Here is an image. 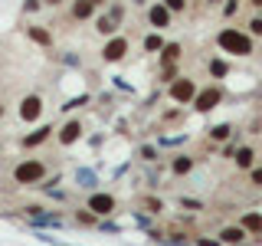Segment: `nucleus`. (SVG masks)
<instances>
[{"label": "nucleus", "instance_id": "58836bf2", "mask_svg": "<svg viewBox=\"0 0 262 246\" xmlns=\"http://www.w3.org/2000/svg\"><path fill=\"white\" fill-rule=\"evenodd\" d=\"M4 115H7V105H4V102H0V118H4Z\"/></svg>", "mask_w": 262, "mask_h": 246}, {"label": "nucleus", "instance_id": "0eeeda50", "mask_svg": "<svg viewBox=\"0 0 262 246\" xmlns=\"http://www.w3.org/2000/svg\"><path fill=\"white\" fill-rule=\"evenodd\" d=\"M128 49H131L128 36H121V33H115V36H108V43L102 46V63H121V59L128 56Z\"/></svg>", "mask_w": 262, "mask_h": 246}, {"label": "nucleus", "instance_id": "9b49d317", "mask_svg": "<svg viewBox=\"0 0 262 246\" xmlns=\"http://www.w3.org/2000/svg\"><path fill=\"white\" fill-rule=\"evenodd\" d=\"M246 236H249V233H246L239 223H229V227H223L216 233V240L223 243V246H246Z\"/></svg>", "mask_w": 262, "mask_h": 246}, {"label": "nucleus", "instance_id": "72a5a7b5", "mask_svg": "<svg viewBox=\"0 0 262 246\" xmlns=\"http://www.w3.org/2000/svg\"><path fill=\"white\" fill-rule=\"evenodd\" d=\"M138 154H141L144 161H154V158H158V151H154L151 145H144V148H141V151H138Z\"/></svg>", "mask_w": 262, "mask_h": 246}, {"label": "nucleus", "instance_id": "4be33fe9", "mask_svg": "<svg viewBox=\"0 0 262 246\" xmlns=\"http://www.w3.org/2000/svg\"><path fill=\"white\" fill-rule=\"evenodd\" d=\"M229 135H233V125H229V121H220V125L210 128V138H213V141H226Z\"/></svg>", "mask_w": 262, "mask_h": 246}, {"label": "nucleus", "instance_id": "1a4fd4ad", "mask_svg": "<svg viewBox=\"0 0 262 246\" xmlns=\"http://www.w3.org/2000/svg\"><path fill=\"white\" fill-rule=\"evenodd\" d=\"M79 138H82V121H79V118H69V121H62V128L56 131V141H59L62 148L76 145Z\"/></svg>", "mask_w": 262, "mask_h": 246}, {"label": "nucleus", "instance_id": "4468645a", "mask_svg": "<svg viewBox=\"0 0 262 246\" xmlns=\"http://www.w3.org/2000/svg\"><path fill=\"white\" fill-rule=\"evenodd\" d=\"M193 171V158L190 154H174V161H170V174L174 177H187Z\"/></svg>", "mask_w": 262, "mask_h": 246}, {"label": "nucleus", "instance_id": "a211bd4d", "mask_svg": "<svg viewBox=\"0 0 262 246\" xmlns=\"http://www.w3.org/2000/svg\"><path fill=\"white\" fill-rule=\"evenodd\" d=\"M207 72H210V79H213V82H220V79H226V76H229V63L223 59V56H216V59H210V63H207Z\"/></svg>", "mask_w": 262, "mask_h": 246}, {"label": "nucleus", "instance_id": "2f4dec72", "mask_svg": "<svg viewBox=\"0 0 262 246\" xmlns=\"http://www.w3.org/2000/svg\"><path fill=\"white\" fill-rule=\"evenodd\" d=\"M89 102V95H79V98H69V102L62 105V112H69V109H79V105H85Z\"/></svg>", "mask_w": 262, "mask_h": 246}, {"label": "nucleus", "instance_id": "ea45409f", "mask_svg": "<svg viewBox=\"0 0 262 246\" xmlns=\"http://www.w3.org/2000/svg\"><path fill=\"white\" fill-rule=\"evenodd\" d=\"M105 4H112V0H95V7H105Z\"/></svg>", "mask_w": 262, "mask_h": 246}, {"label": "nucleus", "instance_id": "4c0bfd02", "mask_svg": "<svg viewBox=\"0 0 262 246\" xmlns=\"http://www.w3.org/2000/svg\"><path fill=\"white\" fill-rule=\"evenodd\" d=\"M207 7H223V0H203Z\"/></svg>", "mask_w": 262, "mask_h": 246}, {"label": "nucleus", "instance_id": "2eb2a0df", "mask_svg": "<svg viewBox=\"0 0 262 246\" xmlns=\"http://www.w3.org/2000/svg\"><path fill=\"white\" fill-rule=\"evenodd\" d=\"M95 33L98 36H115V33H118V23H115L108 13H95Z\"/></svg>", "mask_w": 262, "mask_h": 246}, {"label": "nucleus", "instance_id": "20e7f679", "mask_svg": "<svg viewBox=\"0 0 262 246\" xmlns=\"http://www.w3.org/2000/svg\"><path fill=\"white\" fill-rule=\"evenodd\" d=\"M196 89H200V86H196L190 76H177V79L167 86V95L174 98V105H190L193 95H196Z\"/></svg>", "mask_w": 262, "mask_h": 246}, {"label": "nucleus", "instance_id": "a878e982", "mask_svg": "<svg viewBox=\"0 0 262 246\" xmlns=\"http://www.w3.org/2000/svg\"><path fill=\"white\" fill-rule=\"evenodd\" d=\"M239 4L243 0H223V7H220V10H223V20H233V16L239 13Z\"/></svg>", "mask_w": 262, "mask_h": 246}, {"label": "nucleus", "instance_id": "ddd939ff", "mask_svg": "<svg viewBox=\"0 0 262 246\" xmlns=\"http://www.w3.org/2000/svg\"><path fill=\"white\" fill-rule=\"evenodd\" d=\"M233 164H236L239 171H249V168H256V148H249V145L236 148V154H233Z\"/></svg>", "mask_w": 262, "mask_h": 246}, {"label": "nucleus", "instance_id": "393cba45", "mask_svg": "<svg viewBox=\"0 0 262 246\" xmlns=\"http://www.w3.org/2000/svg\"><path fill=\"white\" fill-rule=\"evenodd\" d=\"M161 4H164V7H167V10H170V13H174V16H180V13H184V10H187V7H190V0H161Z\"/></svg>", "mask_w": 262, "mask_h": 246}, {"label": "nucleus", "instance_id": "7c9ffc66", "mask_svg": "<svg viewBox=\"0 0 262 246\" xmlns=\"http://www.w3.org/2000/svg\"><path fill=\"white\" fill-rule=\"evenodd\" d=\"M76 177H79V184H82V187H95V174H92V171H79Z\"/></svg>", "mask_w": 262, "mask_h": 246}, {"label": "nucleus", "instance_id": "f03ea898", "mask_svg": "<svg viewBox=\"0 0 262 246\" xmlns=\"http://www.w3.org/2000/svg\"><path fill=\"white\" fill-rule=\"evenodd\" d=\"M13 180L23 187H39L46 180V161L43 158H23L13 168Z\"/></svg>", "mask_w": 262, "mask_h": 246}, {"label": "nucleus", "instance_id": "c9c22d12", "mask_svg": "<svg viewBox=\"0 0 262 246\" xmlns=\"http://www.w3.org/2000/svg\"><path fill=\"white\" fill-rule=\"evenodd\" d=\"M66 0H43V7H62Z\"/></svg>", "mask_w": 262, "mask_h": 246}, {"label": "nucleus", "instance_id": "aec40b11", "mask_svg": "<svg viewBox=\"0 0 262 246\" xmlns=\"http://www.w3.org/2000/svg\"><path fill=\"white\" fill-rule=\"evenodd\" d=\"M164 43H167V39H164V36H161L158 30H154V33H147V36L141 39L144 53H161V49H164Z\"/></svg>", "mask_w": 262, "mask_h": 246}, {"label": "nucleus", "instance_id": "6e6552de", "mask_svg": "<svg viewBox=\"0 0 262 246\" xmlns=\"http://www.w3.org/2000/svg\"><path fill=\"white\" fill-rule=\"evenodd\" d=\"M147 23H151L158 33H164V30L174 27V13H170L161 0H154V4H147Z\"/></svg>", "mask_w": 262, "mask_h": 246}, {"label": "nucleus", "instance_id": "f257e3e1", "mask_svg": "<svg viewBox=\"0 0 262 246\" xmlns=\"http://www.w3.org/2000/svg\"><path fill=\"white\" fill-rule=\"evenodd\" d=\"M216 46L229 56H252L256 53V39L249 36L243 27H223L216 33Z\"/></svg>", "mask_w": 262, "mask_h": 246}, {"label": "nucleus", "instance_id": "bb28decb", "mask_svg": "<svg viewBox=\"0 0 262 246\" xmlns=\"http://www.w3.org/2000/svg\"><path fill=\"white\" fill-rule=\"evenodd\" d=\"M177 76H180V72H177V63L174 66H161V82H167V86H170Z\"/></svg>", "mask_w": 262, "mask_h": 246}, {"label": "nucleus", "instance_id": "423d86ee", "mask_svg": "<svg viewBox=\"0 0 262 246\" xmlns=\"http://www.w3.org/2000/svg\"><path fill=\"white\" fill-rule=\"evenodd\" d=\"M85 207L92 210L95 217H112V213L118 210V200H115V194H108V191H92L89 200H85Z\"/></svg>", "mask_w": 262, "mask_h": 246}, {"label": "nucleus", "instance_id": "c756f323", "mask_svg": "<svg viewBox=\"0 0 262 246\" xmlns=\"http://www.w3.org/2000/svg\"><path fill=\"white\" fill-rule=\"evenodd\" d=\"M246 174H249V184L262 187V164H256V168H249V171H246Z\"/></svg>", "mask_w": 262, "mask_h": 246}, {"label": "nucleus", "instance_id": "f8f14e48", "mask_svg": "<svg viewBox=\"0 0 262 246\" xmlns=\"http://www.w3.org/2000/svg\"><path fill=\"white\" fill-rule=\"evenodd\" d=\"M53 125H43V128H36V131H30V135H23L20 138V148H27V151H30V148H39V145H46L49 141V138H53Z\"/></svg>", "mask_w": 262, "mask_h": 246}, {"label": "nucleus", "instance_id": "39448f33", "mask_svg": "<svg viewBox=\"0 0 262 246\" xmlns=\"http://www.w3.org/2000/svg\"><path fill=\"white\" fill-rule=\"evenodd\" d=\"M16 115H20L23 125H33V121L43 118V95L39 92H30L20 98V109H16Z\"/></svg>", "mask_w": 262, "mask_h": 246}, {"label": "nucleus", "instance_id": "412c9836", "mask_svg": "<svg viewBox=\"0 0 262 246\" xmlns=\"http://www.w3.org/2000/svg\"><path fill=\"white\" fill-rule=\"evenodd\" d=\"M105 13H108L112 20H115V23L121 27V23H125V16H128V7L121 4V0H112V4H108V10H105Z\"/></svg>", "mask_w": 262, "mask_h": 246}, {"label": "nucleus", "instance_id": "cd10ccee", "mask_svg": "<svg viewBox=\"0 0 262 246\" xmlns=\"http://www.w3.org/2000/svg\"><path fill=\"white\" fill-rule=\"evenodd\" d=\"M144 210H147V213H161L164 203L158 200V197H144Z\"/></svg>", "mask_w": 262, "mask_h": 246}, {"label": "nucleus", "instance_id": "c85d7f7f", "mask_svg": "<svg viewBox=\"0 0 262 246\" xmlns=\"http://www.w3.org/2000/svg\"><path fill=\"white\" fill-rule=\"evenodd\" d=\"M39 10H43V0H23V13H39Z\"/></svg>", "mask_w": 262, "mask_h": 246}, {"label": "nucleus", "instance_id": "dca6fc26", "mask_svg": "<svg viewBox=\"0 0 262 246\" xmlns=\"http://www.w3.org/2000/svg\"><path fill=\"white\" fill-rule=\"evenodd\" d=\"M180 56H184V46H180V43H164L161 66H174V63H180Z\"/></svg>", "mask_w": 262, "mask_h": 246}, {"label": "nucleus", "instance_id": "a19ab883", "mask_svg": "<svg viewBox=\"0 0 262 246\" xmlns=\"http://www.w3.org/2000/svg\"><path fill=\"white\" fill-rule=\"evenodd\" d=\"M131 4H138V7H147V0H131Z\"/></svg>", "mask_w": 262, "mask_h": 246}, {"label": "nucleus", "instance_id": "9d476101", "mask_svg": "<svg viewBox=\"0 0 262 246\" xmlns=\"http://www.w3.org/2000/svg\"><path fill=\"white\" fill-rule=\"evenodd\" d=\"M95 0H72L69 4V16L76 23H85V20H95Z\"/></svg>", "mask_w": 262, "mask_h": 246}, {"label": "nucleus", "instance_id": "6ab92c4d", "mask_svg": "<svg viewBox=\"0 0 262 246\" xmlns=\"http://www.w3.org/2000/svg\"><path fill=\"white\" fill-rule=\"evenodd\" d=\"M239 227L246 233H252V236H262V213H243Z\"/></svg>", "mask_w": 262, "mask_h": 246}, {"label": "nucleus", "instance_id": "7ed1b4c3", "mask_svg": "<svg viewBox=\"0 0 262 246\" xmlns=\"http://www.w3.org/2000/svg\"><path fill=\"white\" fill-rule=\"evenodd\" d=\"M226 98V89L220 86V82H210V86H200L196 89V95H193V112H200V115H207V112H213L220 102Z\"/></svg>", "mask_w": 262, "mask_h": 246}, {"label": "nucleus", "instance_id": "f704fd0d", "mask_svg": "<svg viewBox=\"0 0 262 246\" xmlns=\"http://www.w3.org/2000/svg\"><path fill=\"white\" fill-rule=\"evenodd\" d=\"M196 246H223L220 240H196Z\"/></svg>", "mask_w": 262, "mask_h": 246}, {"label": "nucleus", "instance_id": "5701e85b", "mask_svg": "<svg viewBox=\"0 0 262 246\" xmlns=\"http://www.w3.org/2000/svg\"><path fill=\"white\" fill-rule=\"evenodd\" d=\"M76 223L79 227H98V217L85 207V210H76Z\"/></svg>", "mask_w": 262, "mask_h": 246}, {"label": "nucleus", "instance_id": "473e14b6", "mask_svg": "<svg viewBox=\"0 0 262 246\" xmlns=\"http://www.w3.org/2000/svg\"><path fill=\"white\" fill-rule=\"evenodd\" d=\"M180 203H184V207H190V210H203V200H190V197H180Z\"/></svg>", "mask_w": 262, "mask_h": 246}, {"label": "nucleus", "instance_id": "b1692460", "mask_svg": "<svg viewBox=\"0 0 262 246\" xmlns=\"http://www.w3.org/2000/svg\"><path fill=\"white\" fill-rule=\"evenodd\" d=\"M246 33H249L252 39H262V13L249 16V23H246Z\"/></svg>", "mask_w": 262, "mask_h": 246}, {"label": "nucleus", "instance_id": "f3484780", "mask_svg": "<svg viewBox=\"0 0 262 246\" xmlns=\"http://www.w3.org/2000/svg\"><path fill=\"white\" fill-rule=\"evenodd\" d=\"M27 36H30L36 46H43V49L53 46V33H49L46 27H27Z\"/></svg>", "mask_w": 262, "mask_h": 246}, {"label": "nucleus", "instance_id": "e433bc0d", "mask_svg": "<svg viewBox=\"0 0 262 246\" xmlns=\"http://www.w3.org/2000/svg\"><path fill=\"white\" fill-rule=\"evenodd\" d=\"M246 4H249L252 10H262V0H246Z\"/></svg>", "mask_w": 262, "mask_h": 246}]
</instances>
